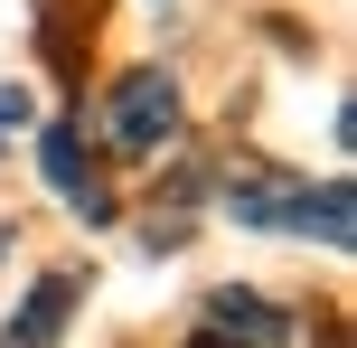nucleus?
<instances>
[{"label":"nucleus","instance_id":"obj_1","mask_svg":"<svg viewBox=\"0 0 357 348\" xmlns=\"http://www.w3.org/2000/svg\"><path fill=\"white\" fill-rule=\"evenodd\" d=\"M226 217L264 226V236H310L329 255L357 245V188L348 179H291V169H245L226 179Z\"/></svg>","mask_w":357,"mask_h":348},{"label":"nucleus","instance_id":"obj_2","mask_svg":"<svg viewBox=\"0 0 357 348\" xmlns=\"http://www.w3.org/2000/svg\"><path fill=\"white\" fill-rule=\"evenodd\" d=\"M169 142H178V85H169V66H132L123 85H113V104H104V151L160 160Z\"/></svg>","mask_w":357,"mask_h":348},{"label":"nucleus","instance_id":"obj_3","mask_svg":"<svg viewBox=\"0 0 357 348\" xmlns=\"http://www.w3.org/2000/svg\"><path fill=\"white\" fill-rule=\"evenodd\" d=\"M38 169H47V188H56V207H75L85 226H113V179H104V142H85V123L75 113H56L47 132H38Z\"/></svg>","mask_w":357,"mask_h":348},{"label":"nucleus","instance_id":"obj_4","mask_svg":"<svg viewBox=\"0 0 357 348\" xmlns=\"http://www.w3.org/2000/svg\"><path fill=\"white\" fill-rule=\"evenodd\" d=\"M207 339L216 348H291V311L254 282H216L207 292Z\"/></svg>","mask_w":357,"mask_h":348},{"label":"nucleus","instance_id":"obj_5","mask_svg":"<svg viewBox=\"0 0 357 348\" xmlns=\"http://www.w3.org/2000/svg\"><path fill=\"white\" fill-rule=\"evenodd\" d=\"M94 29H104V0H38V47H47V75H56L66 94H85Z\"/></svg>","mask_w":357,"mask_h":348},{"label":"nucleus","instance_id":"obj_6","mask_svg":"<svg viewBox=\"0 0 357 348\" xmlns=\"http://www.w3.org/2000/svg\"><path fill=\"white\" fill-rule=\"evenodd\" d=\"M75 301H85V273H38L29 301H19V320L0 330V348H56L75 320Z\"/></svg>","mask_w":357,"mask_h":348},{"label":"nucleus","instance_id":"obj_7","mask_svg":"<svg viewBox=\"0 0 357 348\" xmlns=\"http://www.w3.org/2000/svg\"><path fill=\"white\" fill-rule=\"evenodd\" d=\"M29 113H38L29 85H0V142H10V132H29Z\"/></svg>","mask_w":357,"mask_h":348},{"label":"nucleus","instance_id":"obj_8","mask_svg":"<svg viewBox=\"0 0 357 348\" xmlns=\"http://www.w3.org/2000/svg\"><path fill=\"white\" fill-rule=\"evenodd\" d=\"M188 348H216V339H207V330H197V339H188Z\"/></svg>","mask_w":357,"mask_h":348}]
</instances>
